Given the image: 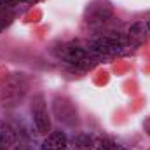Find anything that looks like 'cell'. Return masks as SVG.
Wrapping results in <instances>:
<instances>
[{
	"label": "cell",
	"instance_id": "cell-1",
	"mask_svg": "<svg viewBox=\"0 0 150 150\" xmlns=\"http://www.w3.org/2000/svg\"><path fill=\"white\" fill-rule=\"evenodd\" d=\"M26 91H28V80H26V77L23 74L11 75L5 80V84H4V87L0 91V103L4 107H9V108L16 107V105H19L23 101Z\"/></svg>",
	"mask_w": 150,
	"mask_h": 150
},
{
	"label": "cell",
	"instance_id": "cell-2",
	"mask_svg": "<svg viewBox=\"0 0 150 150\" xmlns=\"http://www.w3.org/2000/svg\"><path fill=\"white\" fill-rule=\"evenodd\" d=\"M30 112H32V119H33V124H35L38 133L49 134L51 133V117L47 112V103H45L44 94H40V93L33 94Z\"/></svg>",
	"mask_w": 150,
	"mask_h": 150
},
{
	"label": "cell",
	"instance_id": "cell-3",
	"mask_svg": "<svg viewBox=\"0 0 150 150\" xmlns=\"http://www.w3.org/2000/svg\"><path fill=\"white\" fill-rule=\"evenodd\" d=\"M124 49V42L117 37H100L89 45V52L96 56H105V54H119Z\"/></svg>",
	"mask_w": 150,
	"mask_h": 150
},
{
	"label": "cell",
	"instance_id": "cell-4",
	"mask_svg": "<svg viewBox=\"0 0 150 150\" xmlns=\"http://www.w3.org/2000/svg\"><path fill=\"white\" fill-rule=\"evenodd\" d=\"M65 59L79 68H89L94 65V61L91 59V52L84 47H79V45H70L67 47L65 51Z\"/></svg>",
	"mask_w": 150,
	"mask_h": 150
},
{
	"label": "cell",
	"instance_id": "cell-5",
	"mask_svg": "<svg viewBox=\"0 0 150 150\" xmlns=\"http://www.w3.org/2000/svg\"><path fill=\"white\" fill-rule=\"evenodd\" d=\"M112 16V7L108 2L101 0V2H94L93 5H89L87 12H86V21L87 23H96V21H105L107 18Z\"/></svg>",
	"mask_w": 150,
	"mask_h": 150
},
{
	"label": "cell",
	"instance_id": "cell-6",
	"mask_svg": "<svg viewBox=\"0 0 150 150\" xmlns=\"http://www.w3.org/2000/svg\"><path fill=\"white\" fill-rule=\"evenodd\" d=\"M68 147V138L63 131H52L45 136L42 142L40 150H67Z\"/></svg>",
	"mask_w": 150,
	"mask_h": 150
},
{
	"label": "cell",
	"instance_id": "cell-7",
	"mask_svg": "<svg viewBox=\"0 0 150 150\" xmlns=\"http://www.w3.org/2000/svg\"><path fill=\"white\" fill-rule=\"evenodd\" d=\"M54 101H58L59 105H61V108L58 107V105H54V112H56V115H58V119L59 120H63L65 124H68V126H74L75 122H77V113H68V107L72 105L70 101H67V100H59V98H56Z\"/></svg>",
	"mask_w": 150,
	"mask_h": 150
},
{
	"label": "cell",
	"instance_id": "cell-8",
	"mask_svg": "<svg viewBox=\"0 0 150 150\" xmlns=\"http://www.w3.org/2000/svg\"><path fill=\"white\" fill-rule=\"evenodd\" d=\"M19 2H30V0H0V9H9Z\"/></svg>",
	"mask_w": 150,
	"mask_h": 150
},
{
	"label": "cell",
	"instance_id": "cell-9",
	"mask_svg": "<svg viewBox=\"0 0 150 150\" xmlns=\"http://www.w3.org/2000/svg\"><path fill=\"white\" fill-rule=\"evenodd\" d=\"M143 129L147 131V134H149V136H150V119H147V120L143 122Z\"/></svg>",
	"mask_w": 150,
	"mask_h": 150
},
{
	"label": "cell",
	"instance_id": "cell-10",
	"mask_svg": "<svg viewBox=\"0 0 150 150\" xmlns=\"http://www.w3.org/2000/svg\"><path fill=\"white\" fill-rule=\"evenodd\" d=\"M145 26H147V30H149V33H150V19L147 21V25H145Z\"/></svg>",
	"mask_w": 150,
	"mask_h": 150
}]
</instances>
